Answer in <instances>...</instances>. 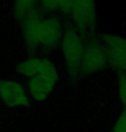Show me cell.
<instances>
[{
	"label": "cell",
	"instance_id": "1",
	"mask_svg": "<svg viewBox=\"0 0 126 132\" xmlns=\"http://www.w3.org/2000/svg\"><path fill=\"white\" fill-rule=\"evenodd\" d=\"M20 36L28 50L51 51L60 46L66 28L60 16L46 14L38 7L20 22Z\"/></svg>",
	"mask_w": 126,
	"mask_h": 132
},
{
	"label": "cell",
	"instance_id": "2",
	"mask_svg": "<svg viewBox=\"0 0 126 132\" xmlns=\"http://www.w3.org/2000/svg\"><path fill=\"white\" fill-rule=\"evenodd\" d=\"M15 71L24 80L29 96L35 102L46 100L59 81L58 67L43 54H34L24 57L16 63Z\"/></svg>",
	"mask_w": 126,
	"mask_h": 132
},
{
	"label": "cell",
	"instance_id": "3",
	"mask_svg": "<svg viewBox=\"0 0 126 132\" xmlns=\"http://www.w3.org/2000/svg\"><path fill=\"white\" fill-rule=\"evenodd\" d=\"M86 37L70 24L66 26L60 43L61 56L66 72L71 77L80 75Z\"/></svg>",
	"mask_w": 126,
	"mask_h": 132
},
{
	"label": "cell",
	"instance_id": "4",
	"mask_svg": "<svg viewBox=\"0 0 126 132\" xmlns=\"http://www.w3.org/2000/svg\"><path fill=\"white\" fill-rule=\"evenodd\" d=\"M68 17L70 25L82 33L85 37L97 36V0H73Z\"/></svg>",
	"mask_w": 126,
	"mask_h": 132
},
{
	"label": "cell",
	"instance_id": "5",
	"mask_svg": "<svg viewBox=\"0 0 126 132\" xmlns=\"http://www.w3.org/2000/svg\"><path fill=\"white\" fill-rule=\"evenodd\" d=\"M0 103L9 110H23L30 106L31 98L21 81L0 78Z\"/></svg>",
	"mask_w": 126,
	"mask_h": 132
},
{
	"label": "cell",
	"instance_id": "6",
	"mask_svg": "<svg viewBox=\"0 0 126 132\" xmlns=\"http://www.w3.org/2000/svg\"><path fill=\"white\" fill-rule=\"evenodd\" d=\"M108 66L105 48L97 36L86 37L85 48L81 64L80 74L95 73Z\"/></svg>",
	"mask_w": 126,
	"mask_h": 132
},
{
	"label": "cell",
	"instance_id": "7",
	"mask_svg": "<svg viewBox=\"0 0 126 132\" xmlns=\"http://www.w3.org/2000/svg\"><path fill=\"white\" fill-rule=\"evenodd\" d=\"M108 66L119 73H126V38L117 34H103L100 36Z\"/></svg>",
	"mask_w": 126,
	"mask_h": 132
},
{
	"label": "cell",
	"instance_id": "8",
	"mask_svg": "<svg viewBox=\"0 0 126 132\" xmlns=\"http://www.w3.org/2000/svg\"><path fill=\"white\" fill-rule=\"evenodd\" d=\"M72 3L73 0H39L38 8L46 14L68 16Z\"/></svg>",
	"mask_w": 126,
	"mask_h": 132
},
{
	"label": "cell",
	"instance_id": "9",
	"mask_svg": "<svg viewBox=\"0 0 126 132\" xmlns=\"http://www.w3.org/2000/svg\"><path fill=\"white\" fill-rule=\"evenodd\" d=\"M39 0H12V15L19 23L38 7Z\"/></svg>",
	"mask_w": 126,
	"mask_h": 132
},
{
	"label": "cell",
	"instance_id": "10",
	"mask_svg": "<svg viewBox=\"0 0 126 132\" xmlns=\"http://www.w3.org/2000/svg\"><path fill=\"white\" fill-rule=\"evenodd\" d=\"M118 95L122 104L126 107V73H120L118 80Z\"/></svg>",
	"mask_w": 126,
	"mask_h": 132
},
{
	"label": "cell",
	"instance_id": "11",
	"mask_svg": "<svg viewBox=\"0 0 126 132\" xmlns=\"http://www.w3.org/2000/svg\"><path fill=\"white\" fill-rule=\"evenodd\" d=\"M111 132H126V109L121 113Z\"/></svg>",
	"mask_w": 126,
	"mask_h": 132
}]
</instances>
